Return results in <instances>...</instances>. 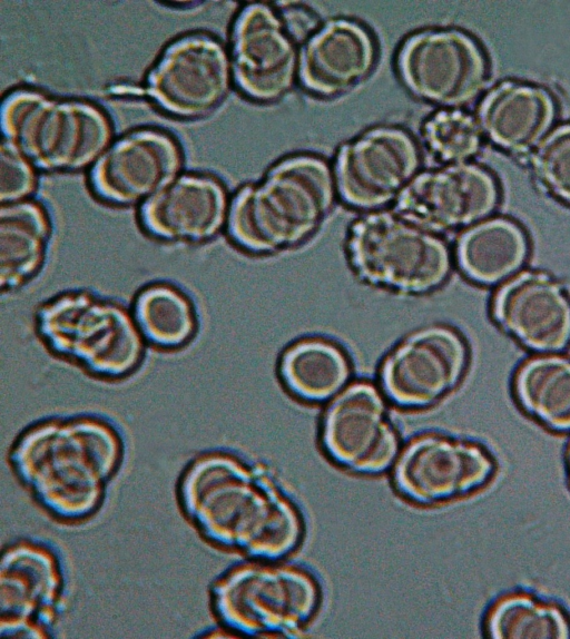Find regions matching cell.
<instances>
[{"instance_id":"obj_23","label":"cell","mask_w":570,"mask_h":639,"mask_svg":"<svg viewBox=\"0 0 570 639\" xmlns=\"http://www.w3.org/2000/svg\"><path fill=\"white\" fill-rule=\"evenodd\" d=\"M528 240L514 222L497 217L474 224L456 244V259L462 272L480 284L498 283L525 262Z\"/></svg>"},{"instance_id":"obj_8","label":"cell","mask_w":570,"mask_h":639,"mask_svg":"<svg viewBox=\"0 0 570 639\" xmlns=\"http://www.w3.org/2000/svg\"><path fill=\"white\" fill-rule=\"evenodd\" d=\"M232 80L230 58L223 43L208 33L190 32L164 48L142 88L116 85L111 90L145 95L170 116L199 119L224 101Z\"/></svg>"},{"instance_id":"obj_3","label":"cell","mask_w":570,"mask_h":639,"mask_svg":"<svg viewBox=\"0 0 570 639\" xmlns=\"http://www.w3.org/2000/svg\"><path fill=\"white\" fill-rule=\"evenodd\" d=\"M336 191L333 169L323 158L312 154L288 156L233 196L227 234L242 249L255 254L294 247L320 228Z\"/></svg>"},{"instance_id":"obj_12","label":"cell","mask_w":570,"mask_h":639,"mask_svg":"<svg viewBox=\"0 0 570 639\" xmlns=\"http://www.w3.org/2000/svg\"><path fill=\"white\" fill-rule=\"evenodd\" d=\"M63 588L60 560L49 545L27 539L8 544L0 563L1 637H52Z\"/></svg>"},{"instance_id":"obj_15","label":"cell","mask_w":570,"mask_h":639,"mask_svg":"<svg viewBox=\"0 0 570 639\" xmlns=\"http://www.w3.org/2000/svg\"><path fill=\"white\" fill-rule=\"evenodd\" d=\"M493 468L479 445L430 433L414 438L399 453L393 481L411 501L431 504L476 490L487 483Z\"/></svg>"},{"instance_id":"obj_24","label":"cell","mask_w":570,"mask_h":639,"mask_svg":"<svg viewBox=\"0 0 570 639\" xmlns=\"http://www.w3.org/2000/svg\"><path fill=\"white\" fill-rule=\"evenodd\" d=\"M279 371L293 394L305 401L320 402L343 390L351 375V363L334 342L308 337L285 350Z\"/></svg>"},{"instance_id":"obj_30","label":"cell","mask_w":570,"mask_h":639,"mask_svg":"<svg viewBox=\"0 0 570 639\" xmlns=\"http://www.w3.org/2000/svg\"><path fill=\"white\" fill-rule=\"evenodd\" d=\"M36 167L10 142L0 147V201L18 203L29 199L37 187Z\"/></svg>"},{"instance_id":"obj_16","label":"cell","mask_w":570,"mask_h":639,"mask_svg":"<svg viewBox=\"0 0 570 639\" xmlns=\"http://www.w3.org/2000/svg\"><path fill=\"white\" fill-rule=\"evenodd\" d=\"M494 177L464 161L419 173L396 200V212L435 233L482 222L499 203Z\"/></svg>"},{"instance_id":"obj_20","label":"cell","mask_w":570,"mask_h":639,"mask_svg":"<svg viewBox=\"0 0 570 639\" xmlns=\"http://www.w3.org/2000/svg\"><path fill=\"white\" fill-rule=\"evenodd\" d=\"M495 321L527 347L557 352L570 343V299L541 272H522L502 285L492 302Z\"/></svg>"},{"instance_id":"obj_31","label":"cell","mask_w":570,"mask_h":639,"mask_svg":"<svg viewBox=\"0 0 570 639\" xmlns=\"http://www.w3.org/2000/svg\"><path fill=\"white\" fill-rule=\"evenodd\" d=\"M569 466H570V449H569Z\"/></svg>"},{"instance_id":"obj_2","label":"cell","mask_w":570,"mask_h":639,"mask_svg":"<svg viewBox=\"0 0 570 639\" xmlns=\"http://www.w3.org/2000/svg\"><path fill=\"white\" fill-rule=\"evenodd\" d=\"M10 465L52 517L79 522L101 507L124 459V441L94 415L51 417L26 427L9 451Z\"/></svg>"},{"instance_id":"obj_7","label":"cell","mask_w":570,"mask_h":639,"mask_svg":"<svg viewBox=\"0 0 570 639\" xmlns=\"http://www.w3.org/2000/svg\"><path fill=\"white\" fill-rule=\"evenodd\" d=\"M347 252L363 279L410 294L441 286L452 266L445 240L397 212L374 210L356 219Z\"/></svg>"},{"instance_id":"obj_25","label":"cell","mask_w":570,"mask_h":639,"mask_svg":"<svg viewBox=\"0 0 570 639\" xmlns=\"http://www.w3.org/2000/svg\"><path fill=\"white\" fill-rule=\"evenodd\" d=\"M146 343L165 351L189 344L198 330V316L191 298L180 287L164 281L142 286L131 307Z\"/></svg>"},{"instance_id":"obj_18","label":"cell","mask_w":570,"mask_h":639,"mask_svg":"<svg viewBox=\"0 0 570 639\" xmlns=\"http://www.w3.org/2000/svg\"><path fill=\"white\" fill-rule=\"evenodd\" d=\"M229 200L219 179L203 173H180L139 205L141 227L170 243L198 244L226 227Z\"/></svg>"},{"instance_id":"obj_19","label":"cell","mask_w":570,"mask_h":639,"mask_svg":"<svg viewBox=\"0 0 570 639\" xmlns=\"http://www.w3.org/2000/svg\"><path fill=\"white\" fill-rule=\"evenodd\" d=\"M376 59L375 39L364 24L347 18L331 19L302 45L298 79L321 98L338 97L364 81Z\"/></svg>"},{"instance_id":"obj_26","label":"cell","mask_w":570,"mask_h":639,"mask_svg":"<svg viewBox=\"0 0 570 639\" xmlns=\"http://www.w3.org/2000/svg\"><path fill=\"white\" fill-rule=\"evenodd\" d=\"M514 391L527 412L553 430H570V360L548 355L525 361Z\"/></svg>"},{"instance_id":"obj_6","label":"cell","mask_w":570,"mask_h":639,"mask_svg":"<svg viewBox=\"0 0 570 639\" xmlns=\"http://www.w3.org/2000/svg\"><path fill=\"white\" fill-rule=\"evenodd\" d=\"M213 610L228 629L248 637H292L314 616L320 589L296 567L266 562L237 564L210 587Z\"/></svg>"},{"instance_id":"obj_4","label":"cell","mask_w":570,"mask_h":639,"mask_svg":"<svg viewBox=\"0 0 570 639\" xmlns=\"http://www.w3.org/2000/svg\"><path fill=\"white\" fill-rule=\"evenodd\" d=\"M35 328L53 355L99 379H125L145 357L146 341L132 312L88 289L65 291L40 303Z\"/></svg>"},{"instance_id":"obj_1","label":"cell","mask_w":570,"mask_h":639,"mask_svg":"<svg viewBox=\"0 0 570 639\" xmlns=\"http://www.w3.org/2000/svg\"><path fill=\"white\" fill-rule=\"evenodd\" d=\"M177 497L204 539L222 548L274 560L301 542L295 505L263 470L229 452L196 455L179 476Z\"/></svg>"},{"instance_id":"obj_11","label":"cell","mask_w":570,"mask_h":639,"mask_svg":"<svg viewBox=\"0 0 570 639\" xmlns=\"http://www.w3.org/2000/svg\"><path fill=\"white\" fill-rule=\"evenodd\" d=\"M420 167L421 151L407 130L376 126L340 147L333 173L347 205L377 210L397 200Z\"/></svg>"},{"instance_id":"obj_14","label":"cell","mask_w":570,"mask_h":639,"mask_svg":"<svg viewBox=\"0 0 570 639\" xmlns=\"http://www.w3.org/2000/svg\"><path fill=\"white\" fill-rule=\"evenodd\" d=\"M328 455L358 473H380L399 455L400 441L380 391L355 382L335 395L322 425Z\"/></svg>"},{"instance_id":"obj_29","label":"cell","mask_w":570,"mask_h":639,"mask_svg":"<svg viewBox=\"0 0 570 639\" xmlns=\"http://www.w3.org/2000/svg\"><path fill=\"white\" fill-rule=\"evenodd\" d=\"M537 179L559 199L570 204V124L552 129L531 157Z\"/></svg>"},{"instance_id":"obj_27","label":"cell","mask_w":570,"mask_h":639,"mask_svg":"<svg viewBox=\"0 0 570 639\" xmlns=\"http://www.w3.org/2000/svg\"><path fill=\"white\" fill-rule=\"evenodd\" d=\"M488 631L497 639H568L570 622L552 604L525 594H511L491 609Z\"/></svg>"},{"instance_id":"obj_13","label":"cell","mask_w":570,"mask_h":639,"mask_svg":"<svg viewBox=\"0 0 570 639\" xmlns=\"http://www.w3.org/2000/svg\"><path fill=\"white\" fill-rule=\"evenodd\" d=\"M468 363L463 338L453 328L432 325L401 341L384 358L381 384L395 404L420 409L430 406L462 379Z\"/></svg>"},{"instance_id":"obj_28","label":"cell","mask_w":570,"mask_h":639,"mask_svg":"<svg viewBox=\"0 0 570 639\" xmlns=\"http://www.w3.org/2000/svg\"><path fill=\"white\" fill-rule=\"evenodd\" d=\"M478 120L458 108L441 109L423 124L422 135L426 147L441 161L464 163L481 146Z\"/></svg>"},{"instance_id":"obj_22","label":"cell","mask_w":570,"mask_h":639,"mask_svg":"<svg viewBox=\"0 0 570 639\" xmlns=\"http://www.w3.org/2000/svg\"><path fill=\"white\" fill-rule=\"evenodd\" d=\"M51 237L45 206L35 199L0 206V288L19 289L41 271Z\"/></svg>"},{"instance_id":"obj_21","label":"cell","mask_w":570,"mask_h":639,"mask_svg":"<svg viewBox=\"0 0 570 639\" xmlns=\"http://www.w3.org/2000/svg\"><path fill=\"white\" fill-rule=\"evenodd\" d=\"M556 104L543 88L504 81L492 88L478 108L481 131L498 147L527 154L551 131Z\"/></svg>"},{"instance_id":"obj_9","label":"cell","mask_w":570,"mask_h":639,"mask_svg":"<svg viewBox=\"0 0 570 639\" xmlns=\"http://www.w3.org/2000/svg\"><path fill=\"white\" fill-rule=\"evenodd\" d=\"M396 68L413 96L445 108L471 102L488 77L482 49L458 29H426L411 35L397 51Z\"/></svg>"},{"instance_id":"obj_10","label":"cell","mask_w":570,"mask_h":639,"mask_svg":"<svg viewBox=\"0 0 570 639\" xmlns=\"http://www.w3.org/2000/svg\"><path fill=\"white\" fill-rule=\"evenodd\" d=\"M304 41L283 8L252 2L237 13L230 32V67L238 89L257 102L284 97L298 78Z\"/></svg>"},{"instance_id":"obj_5","label":"cell","mask_w":570,"mask_h":639,"mask_svg":"<svg viewBox=\"0 0 570 639\" xmlns=\"http://www.w3.org/2000/svg\"><path fill=\"white\" fill-rule=\"evenodd\" d=\"M2 139L43 171L92 167L111 144L112 125L97 104L17 88L0 107Z\"/></svg>"},{"instance_id":"obj_17","label":"cell","mask_w":570,"mask_h":639,"mask_svg":"<svg viewBox=\"0 0 570 639\" xmlns=\"http://www.w3.org/2000/svg\"><path fill=\"white\" fill-rule=\"evenodd\" d=\"M181 166V149L170 134L137 128L108 146L91 167L89 183L108 204L140 205L179 175Z\"/></svg>"}]
</instances>
